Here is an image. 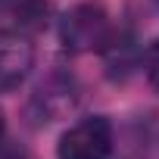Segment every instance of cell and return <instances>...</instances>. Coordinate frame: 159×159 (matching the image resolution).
Masks as SVG:
<instances>
[{"instance_id": "obj_1", "label": "cell", "mask_w": 159, "mask_h": 159, "mask_svg": "<svg viewBox=\"0 0 159 159\" xmlns=\"http://www.w3.org/2000/svg\"><path fill=\"white\" fill-rule=\"evenodd\" d=\"M59 38H62L66 50H72V53L103 50L112 41L109 13L100 3H91V0H88V3H75L62 16V22H59Z\"/></svg>"}, {"instance_id": "obj_7", "label": "cell", "mask_w": 159, "mask_h": 159, "mask_svg": "<svg viewBox=\"0 0 159 159\" xmlns=\"http://www.w3.org/2000/svg\"><path fill=\"white\" fill-rule=\"evenodd\" d=\"M0 137H3V112H0Z\"/></svg>"}, {"instance_id": "obj_5", "label": "cell", "mask_w": 159, "mask_h": 159, "mask_svg": "<svg viewBox=\"0 0 159 159\" xmlns=\"http://www.w3.org/2000/svg\"><path fill=\"white\" fill-rule=\"evenodd\" d=\"M147 75H150V81H153V88L159 91V41L147 50Z\"/></svg>"}, {"instance_id": "obj_4", "label": "cell", "mask_w": 159, "mask_h": 159, "mask_svg": "<svg viewBox=\"0 0 159 159\" xmlns=\"http://www.w3.org/2000/svg\"><path fill=\"white\" fill-rule=\"evenodd\" d=\"M75 81L66 75H50L47 81L38 88L34 100H31V109H41L38 112V122H53L56 116H62L66 109L75 106Z\"/></svg>"}, {"instance_id": "obj_6", "label": "cell", "mask_w": 159, "mask_h": 159, "mask_svg": "<svg viewBox=\"0 0 159 159\" xmlns=\"http://www.w3.org/2000/svg\"><path fill=\"white\" fill-rule=\"evenodd\" d=\"M0 159H31L22 147H0Z\"/></svg>"}, {"instance_id": "obj_3", "label": "cell", "mask_w": 159, "mask_h": 159, "mask_svg": "<svg viewBox=\"0 0 159 159\" xmlns=\"http://www.w3.org/2000/svg\"><path fill=\"white\" fill-rule=\"evenodd\" d=\"M34 66V47L19 31H0V94L19 88Z\"/></svg>"}, {"instance_id": "obj_2", "label": "cell", "mask_w": 159, "mask_h": 159, "mask_svg": "<svg viewBox=\"0 0 159 159\" xmlns=\"http://www.w3.org/2000/svg\"><path fill=\"white\" fill-rule=\"evenodd\" d=\"M59 159H109L112 153V125L103 116L81 119L72 125L56 147Z\"/></svg>"}]
</instances>
